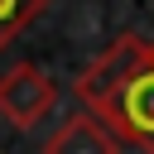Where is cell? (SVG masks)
I'll use <instances>...</instances> for the list:
<instances>
[{
	"label": "cell",
	"instance_id": "cell-1",
	"mask_svg": "<svg viewBox=\"0 0 154 154\" xmlns=\"http://www.w3.org/2000/svg\"><path fill=\"white\" fill-rule=\"evenodd\" d=\"M87 116H96L120 144H135L140 154H154V38H149L144 58L135 63V72Z\"/></svg>",
	"mask_w": 154,
	"mask_h": 154
},
{
	"label": "cell",
	"instance_id": "cell-2",
	"mask_svg": "<svg viewBox=\"0 0 154 154\" xmlns=\"http://www.w3.org/2000/svg\"><path fill=\"white\" fill-rule=\"evenodd\" d=\"M53 106H58V87H53V77L43 67L14 63V67L0 72V116L14 130H34Z\"/></svg>",
	"mask_w": 154,
	"mask_h": 154
},
{
	"label": "cell",
	"instance_id": "cell-3",
	"mask_svg": "<svg viewBox=\"0 0 154 154\" xmlns=\"http://www.w3.org/2000/svg\"><path fill=\"white\" fill-rule=\"evenodd\" d=\"M144 48H149L144 34H120V38H116V43H111V48H106V53L77 77V96H82V106L96 111V106H101V101H106L130 72H135V63L144 58Z\"/></svg>",
	"mask_w": 154,
	"mask_h": 154
},
{
	"label": "cell",
	"instance_id": "cell-4",
	"mask_svg": "<svg viewBox=\"0 0 154 154\" xmlns=\"http://www.w3.org/2000/svg\"><path fill=\"white\" fill-rule=\"evenodd\" d=\"M43 154H120V140L96 120V116H67L58 135L43 144Z\"/></svg>",
	"mask_w": 154,
	"mask_h": 154
},
{
	"label": "cell",
	"instance_id": "cell-5",
	"mask_svg": "<svg viewBox=\"0 0 154 154\" xmlns=\"http://www.w3.org/2000/svg\"><path fill=\"white\" fill-rule=\"evenodd\" d=\"M43 10H48V0H0V48H10Z\"/></svg>",
	"mask_w": 154,
	"mask_h": 154
}]
</instances>
